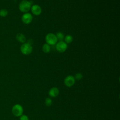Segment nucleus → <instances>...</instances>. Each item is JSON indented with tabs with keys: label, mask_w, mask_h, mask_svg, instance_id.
<instances>
[{
	"label": "nucleus",
	"mask_w": 120,
	"mask_h": 120,
	"mask_svg": "<svg viewBox=\"0 0 120 120\" xmlns=\"http://www.w3.org/2000/svg\"><path fill=\"white\" fill-rule=\"evenodd\" d=\"M30 2L27 0H22L19 5V9L22 13H27L31 8Z\"/></svg>",
	"instance_id": "nucleus-1"
},
{
	"label": "nucleus",
	"mask_w": 120,
	"mask_h": 120,
	"mask_svg": "<svg viewBox=\"0 0 120 120\" xmlns=\"http://www.w3.org/2000/svg\"><path fill=\"white\" fill-rule=\"evenodd\" d=\"M32 50L31 45L28 43H23L20 47V51L22 53L25 55L30 54L32 52Z\"/></svg>",
	"instance_id": "nucleus-2"
},
{
	"label": "nucleus",
	"mask_w": 120,
	"mask_h": 120,
	"mask_svg": "<svg viewBox=\"0 0 120 120\" xmlns=\"http://www.w3.org/2000/svg\"><path fill=\"white\" fill-rule=\"evenodd\" d=\"M12 113L15 117H20L23 114V108L22 106L18 104L15 105L12 108Z\"/></svg>",
	"instance_id": "nucleus-3"
},
{
	"label": "nucleus",
	"mask_w": 120,
	"mask_h": 120,
	"mask_svg": "<svg viewBox=\"0 0 120 120\" xmlns=\"http://www.w3.org/2000/svg\"><path fill=\"white\" fill-rule=\"evenodd\" d=\"M45 39L46 43L49 45H54L58 41L56 35L52 33H48L45 36Z\"/></svg>",
	"instance_id": "nucleus-4"
},
{
	"label": "nucleus",
	"mask_w": 120,
	"mask_h": 120,
	"mask_svg": "<svg viewBox=\"0 0 120 120\" xmlns=\"http://www.w3.org/2000/svg\"><path fill=\"white\" fill-rule=\"evenodd\" d=\"M75 80L73 75H68L64 79V83L67 87H71L75 83Z\"/></svg>",
	"instance_id": "nucleus-5"
},
{
	"label": "nucleus",
	"mask_w": 120,
	"mask_h": 120,
	"mask_svg": "<svg viewBox=\"0 0 120 120\" xmlns=\"http://www.w3.org/2000/svg\"><path fill=\"white\" fill-rule=\"evenodd\" d=\"M67 44L63 41H59V42L57 43L56 45V49L57 51L60 52H64L67 50Z\"/></svg>",
	"instance_id": "nucleus-6"
},
{
	"label": "nucleus",
	"mask_w": 120,
	"mask_h": 120,
	"mask_svg": "<svg viewBox=\"0 0 120 120\" xmlns=\"http://www.w3.org/2000/svg\"><path fill=\"white\" fill-rule=\"evenodd\" d=\"M33 19L32 15L29 13H25L22 16V22L25 24L30 23Z\"/></svg>",
	"instance_id": "nucleus-7"
},
{
	"label": "nucleus",
	"mask_w": 120,
	"mask_h": 120,
	"mask_svg": "<svg viewBox=\"0 0 120 120\" xmlns=\"http://www.w3.org/2000/svg\"><path fill=\"white\" fill-rule=\"evenodd\" d=\"M30 9L32 14L35 15H39L42 13L41 8L38 5L35 4L32 5Z\"/></svg>",
	"instance_id": "nucleus-8"
},
{
	"label": "nucleus",
	"mask_w": 120,
	"mask_h": 120,
	"mask_svg": "<svg viewBox=\"0 0 120 120\" xmlns=\"http://www.w3.org/2000/svg\"><path fill=\"white\" fill-rule=\"evenodd\" d=\"M59 93L60 91L59 89L56 87H53L51 88L49 90L48 95L50 97L54 98L58 96Z\"/></svg>",
	"instance_id": "nucleus-9"
},
{
	"label": "nucleus",
	"mask_w": 120,
	"mask_h": 120,
	"mask_svg": "<svg viewBox=\"0 0 120 120\" xmlns=\"http://www.w3.org/2000/svg\"><path fill=\"white\" fill-rule=\"evenodd\" d=\"M16 38L18 42L22 44L25 43L26 41V38L25 36L23 34L20 33H19L16 34Z\"/></svg>",
	"instance_id": "nucleus-10"
},
{
	"label": "nucleus",
	"mask_w": 120,
	"mask_h": 120,
	"mask_svg": "<svg viewBox=\"0 0 120 120\" xmlns=\"http://www.w3.org/2000/svg\"><path fill=\"white\" fill-rule=\"evenodd\" d=\"M51 47L50 45L47 44V43H45L42 46V51L43 52L45 53H48L50 51Z\"/></svg>",
	"instance_id": "nucleus-11"
},
{
	"label": "nucleus",
	"mask_w": 120,
	"mask_h": 120,
	"mask_svg": "<svg viewBox=\"0 0 120 120\" xmlns=\"http://www.w3.org/2000/svg\"><path fill=\"white\" fill-rule=\"evenodd\" d=\"M64 40L66 44H70L73 40V37L70 35H68L64 37Z\"/></svg>",
	"instance_id": "nucleus-12"
},
{
	"label": "nucleus",
	"mask_w": 120,
	"mask_h": 120,
	"mask_svg": "<svg viewBox=\"0 0 120 120\" xmlns=\"http://www.w3.org/2000/svg\"><path fill=\"white\" fill-rule=\"evenodd\" d=\"M56 38H57V40H59V41H62L64 39V35L61 32H58L56 33Z\"/></svg>",
	"instance_id": "nucleus-13"
},
{
	"label": "nucleus",
	"mask_w": 120,
	"mask_h": 120,
	"mask_svg": "<svg viewBox=\"0 0 120 120\" xmlns=\"http://www.w3.org/2000/svg\"><path fill=\"white\" fill-rule=\"evenodd\" d=\"M8 15V11L6 9H1L0 10V16L1 17H5Z\"/></svg>",
	"instance_id": "nucleus-14"
},
{
	"label": "nucleus",
	"mask_w": 120,
	"mask_h": 120,
	"mask_svg": "<svg viewBox=\"0 0 120 120\" xmlns=\"http://www.w3.org/2000/svg\"><path fill=\"white\" fill-rule=\"evenodd\" d=\"M52 103V100L50 98H47L45 100V104L47 106H50Z\"/></svg>",
	"instance_id": "nucleus-15"
},
{
	"label": "nucleus",
	"mask_w": 120,
	"mask_h": 120,
	"mask_svg": "<svg viewBox=\"0 0 120 120\" xmlns=\"http://www.w3.org/2000/svg\"><path fill=\"white\" fill-rule=\"evenodd\" d=\"M74 77L75 80L79 81V80H80L82 79V75L80 73H77L76 74H75V75Z\"/></svg>",
	"instance_id": "nucleus-16"
},
{
	"label": "nucleus",
	"mask_w": 120,
	"mask_h": 120,
	"mask_svg": "<svg viewBox=\"0 0 120 120\" xmlns=\"http://www.w3.org/2000/svg\"><path fill=\"white\" fill-rule=\"evenodd\" d=\"M20 120H29L28 117L25 114H22L21 116L19 117Z\"/></svg>",
	"instance_id": "nucleus-17"
}]
</instances>
